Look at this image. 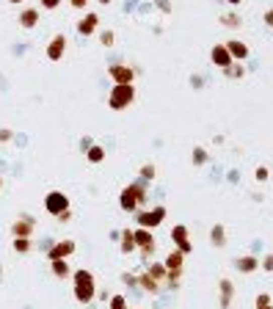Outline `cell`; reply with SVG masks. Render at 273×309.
<instances>
[{
	"instance_id": "1",
	"label": "cell",
	"mask_w": 273,
	"mask_h": 309,
	"mask_svg": "<svg viewBox=\"0 0 273 309\" xmlns=\"http://www.w3.org/2000/svg\"><path fill=\"white\" fill-rule=\"evenodd\" d=\"M72 293H75V301L83 306L94 304L97 298V279L94 273L89 271V268H78V271H72Z\"/></svg>"
},
{
	"instance_id": "2",
	"label": "cell",
	"mask_w": 273,
	"mask_h": 309,
	"mask_svg": "<svg viewBox=\"0 0 273 309\" xmlns=\"http://www.w3.org/2000/svg\"><path fill=\"white\" fill-rule=\"evenodd\" d=\"M149 202V191H147V182H130L121 188L119 194V207L124 210V213H138V210H144Z\"/></svg>"
},
{
	"instance_id": "3",
	"label": "cell",
	"mask_w": 273,
	"mask_h": 309,
	"mask_svg": "<svg viewBox=\"0 0 273 309\" xmlns=\"http://www.w3.org/2000/svg\"><path fill=\"white\" fill-rule=\"evenodd\" d=\"M132 102H135V83L110 86V91H108V108L110 110H127Z\"/></svg>"
},
{
	"instance_id": "4",
	"label": "cell",
	"mask_w": 273,
	"mask_h": 309,
	"mask_svg": "<svg viewBox=\"0 0 273 309\" xmlns=\"http://www.w3.org/2000/svg\"><path fill=\"white\" fill-rule=\"evenodd\" d=\"M132 235H135V252L141 254L144 262H149L155 257V252H158V240H155V232L152 229H141V226H135L132 229Z\"/></svg>"
},
{
	"instance_id": "5",
	"label": "cell",
	"mask_w": 273,
	"mask_h": 309,
	"mask_svg": "<svg viewBox=\"0 0 273 309\" xmlns=\"http://www.w3.org/2000/svg\"><path fill=\"white\" fill-rule=\"evenodd\" d=\"M166 221V207L163 205H158V207H144V210H138L135 213V224L141 226V229H158L160 224Z\"/></svg>"
},
{
	"instance_id": "6",
	"label": "cell",
	"mask_w": 273,
	"mask_h": 309,
	"mask_svg": "<svg viewBox=\"0 0 273 309\" xmlns=\"http://www.w3.org/2000/svg\"><path fill=\"white\" fill-rule=\"evenodd\" d=\"M138 69L130 67V64H110L108 67V78L113 86H124V83H135Z\"/></svg>"
},
{
	"instance_id": "7",
	"label": "cell",
	"mask_w": 273,
	"mask_h": 309,
	"mask_svg": "<svg viewBox=\"0 0 273 309\" xmlns=\"http://www.w3.org/2000/svg\"><path fill=\"white\" fill-rule=\"evenodd\" d=\"M69 207V196L63 194V191H50L47 196H44V213H50L53 218H58L61 213H66Z\"/></svg>"
},
{
	"instance_id": "8",
	"label": "cell",
	"mask_w": 273,
	"mask_h": 309,
	"mask_svg": "<svg viewBox=\"0 0 273 309\" xmlns=\"http://www.w3.org/2000/svg\"><path fill=\"white\" fill-rule=\"evenodd\" d=\"M171 240H174V249H177V252H182L185 257L193 252V243H190V235H188V226H185V224L171 226Z\"/></svg>"
},
{
	"instance_id": "9",
	"label": "cell",
	"mask_w": 273,
	"mask_h": 309,
	"mask_svg": "<svg viewBox=\"0 0 273 309\" xmlns=\"http://www.w3.org/2000/svg\"><path fill=\"white\" fill-rule=\"evenodd\" d=\"M33 229H36V218L22 213V215H17V221L11 224V237H31Z\"/></svg>"
},
{
	"instance_id": "10",
	"label": "cell",
	"mask_w": 273,
	"mask_h": 309,
	"mask_svg": "<svg viewBox=\"0 0 273 309\" xmlns=\"http://www.w3.org/2000/svg\"><path fill=\"white\" fill-rule=\"evenodd\" d=\"M75 249H78V243L69 240V237H66V240H55L53 246L47 249V260L50 262H53V260H69L75 254Z\"/></svg>"
},
{
	"instance_id": "11",
	"label": "cell",
	"mask_w": 273,
	"mask_h": 309,
	"mask_svg": "<svg viewBox=\"0 0 273 309\" xmlns=\"http://www.w3.org/2000/svg\"><path fill=\"white\" fill-rule=\"evenodd\" d=\"M66 33H55L53 39H50V44L44 47V55H47V61H61L63 55H66Z\"/></svg>"
},
{
	"instance_id": "12",
	"label": "cell",
	"mask_w": 273,
	"mask_h": 309,
	"mask_svg": "<svg viewBox=\"0 0 273 309\" xmlns=\"http://www.w3.org/2000/svg\"><path fill=\"white\" fill-rule=\"evenodd\" d=\"M75 28H78L80 36H91V33H97V28H100V14H97V11H86Z\"/></svg>"
},
{
	"instance_id": "13",
	"label": "cell",
	"mask_w": 273,
	"mask_h": 309,
	"mask_svg": "<svg viewBox=\"0 0 273 309\" xmlns=\"http://www.w3.org/2000/svg\"><path fill=\"white\" fill-rule=\"evenodd\" d=\"M39 17H42V9H36V6H22L20 17H17V22H20L25 31H31V28L39 25Z\"/></svg>"
},
{
	"instance_id": "14",
	"label": "cell",
	"mask_w": 273,
	"mask_h": 309,
	"mask_svg": "<svg viewBox=\"0 0 273 309\" xmlns=\"http://www.w3.org/2000/svg\"><path fill=\"white\" fill-rule=\"evenodd\" d=\"M210 61H213V67L221 69V72L235 64V61H232V55H229V50H226V44H216V47L210 50Z\"/></svg>"
},
{
	"instance_id": "15",
	"label": "cell",
	"mask_w": 273,
	"mask_h": 309,
	"mask_svg": "<svg viewBox=\"0 0 273 309\" xmlns=\"http://www.w3.org/2000/svg\"><path fill=\"white\" fill-rule=\"evenodd\" d=\"M232 298H235V284H232L229 279H221V284H218V304H221V309H229Z\"/></svg>"
},
{
	"instance_id": "16",
	"label": "cell",
	"mask_w": 273,
	"mask_h": 309,
	"mask_svg": "<svg viewBox=\"0 0 273 309\" xmlns=\"http://www.w3.org/2000/svg\"><path fill=\"white\" fill-rule=\"evenodd\" d=\"M163 265H166L171 273H182V268H185V254H182V252H177V249H171V252L166 254Z\"/></svg>"
},
{
	"instance_id": "17",
	"label": "cell",
	"mask_w": 273,
	"mask_h": 309,
	"mask_svg": "<svg viewBox=\"0 0 273 309\" xmlns=\"http://www.w3.org/2000/svg\"><path fill=\"white\" fill-rule=\"evenodd\" d=\"M138 287H141L144 293H149V295H158L163 284H160V282H158V279H155V276H149V273L144 271V273H138Z\"/></svg>"
},
{
	"instance_id": "18",
	"label": "cell",
	"mask_w": 273,
	"mask_h": 309,
	"mask_svg": "<svg viewBox=\"0 0 273 309\" xmlns=\"http://www.w3.org/2000/svg\"><path fill=\"white\" fill-rule=\"evenodd\" d=\"M226 50H229V55H232V61H246L248 58V47L240 42V39H232V42H226Z\"/></svg>"
},
{
	"instance_id": "19",
	"label": "cell",
	"mask_w": 273,
	"mask_h": 309,
	"mask_svg": "<svg viewBox=\"0 0 273 309\" xmlns=\"http://www.w3.org/2000/svg\"><path fill=\"white\" fill-rule=\"evenodd\" d=\"M50 271H53V276L61 279V282H66V279L72 276V265H69V260H53L50 262Z\"/></svg>"
},
{
	"instance_id": "20",
	"label": "cell",
	"mask_w": 273,
	"mask_h": 309,
	"mask_svg": "<svg viewBox=\"0 0 273 309\" xmlns=\"http://www.w3.org/2000/svg\"><path fill=\"white\" fill-rule=\"evenodd\" d=\"M235 268L240 273H254V271H259V260L254 257V254H246V257H237L235 260Z\"/></svg>"
},
{
	"instance_id": "21",
	"label": "cell",
	"mask_w": 273,
	"mask_h": 309,
	"mask_svg": "<svg viewBox=\"0 0 273 309\" xmlns=\"http://www.w3.org/2000/svg\"><path fill=\"white\" fill-rule=\"evenodd\" d=\"M119 249H121V254L135 252V235H132V229H121L119 232Z\"/></svg>"
},
{
	"instance_id": "22",
	"label": "cell",
	"mask_w": 273,
	"mask_h": 309,
	"mask_svg": "<svg viewBox=\"0 0 273 309\" xmlns=\"http://www.w3.org/2000/svg\"><path fill=\"white\" fill-rule=\"evenodd\" d=\"M147 273H149V276H155L160 284H166V279H168V268L163 265V262H155V260L147 262Z\"/></svg>"
},
{
	"instance_id": "23",
	"label": "cell",
	"mask_w": 273,
	"mask_h": 309,
	"mask_svg": "<svg viewBox=\"0 0 273 309\" xmlns=\"http://www.w3.org/2000/svg\"><path fill=\"white\" fill-rule=\"evenodd\" d=\"M11 249H14L17 254H31L33 252V240L31 237H14V240H11Z\"/></svg>"
},
{
	"instance_id": "24",
	"label": "cell",
	"mask_w": 273,
	"mask_h": 309,
	"mask_svg": "<svg viewBox=\"0 0 273 309\" xmlns=\"http://www.w3.org/2000/svg\"><path fill=\"white\" fill-rule=\"evenodd\" d=\"M210 243H213V246H216V249L226 246V229H224V226H221V224H216V226H213V229H210Z\"/></svg>"
},
{
	"instance_id": "25",
	"label": "cell",
	"mask_w": 273,
	"mask_h": 309,
	"mask_svg": "<svg viewBox=\"0 0 273 309\" xmlns=\"http://www.w3.org/2000/svg\"><path fill=\"white\" fill-rule=\"evenodd\" d=\"M86 160L94 163V166H97V163H102V160H105V147H100V144H91L89 152H86Z\"/></svg>"
},
{
	"instance_id": "26",
	"label": "cell",
	"mask_w": 273,
	"mask_h": 309,
	"mask_svg": "<svg viewBox=\"0 0 273 309\" xmlns=\"http://www.w3.org/2000/svg\"><path fill=\"white\" fill-rule=\"evenodd\" d=\"M138 177H141V182H155V177H158L155 163H144V166L138 168Z\"/></svg>"
},
{
	"instance_id": "27",
	"label": "cell",
	"mask_w": 273,
	"mask_h": 309,
	"mask_svg": "<svg viewBox=\"0 0 273 309\" xmlns=\"http://www.w3.org/2000/svg\"><path fill=\"white\" fill-rule=\"evenodd\" d=\"M207 160H210L207 149L204 147H193V152H190V163H193V166H207Z\"/></svg>"
},
{
	"instance_id": "28",
	"label": "cell",
	"mask_w": 273,
	"mask_h": 309,
	"mask_svg": "<svg viewBox=\"0 0 273 309\" xmlns=\"http://www.w3.org/2000/svg\"><path fill=\"white\" fill-rule=\"evenodd\" d=\"M108 309H130V304H127V298H124L121 293H116V295H110Z\"/></svg>"
},
{
	"instance_id": "29",
	"label": "cell",
	"mask_w": 273,
	"mask_h": 309,
	"mask_svg": "<svg viewBox=\"0 0 273 309\" xmlns=\"http://www.w3.org/2000/svg\"><path fill=\"white\" fill-rule=\"evenodd\" d=\"M100 44H102V47H113V44H116V33L110 31V28L100 31Z\"/></svg>"
},
{
	"instance_id": "30",
	"label": "cell",
	"mask_w": 273,
	"mask_h": 309,
	"mask_svg": "<svg viewBox=\"0 0 273 309\" xmlns=\"http://www.w3.org/2000/svg\"><path fill=\"white\" fill-rule=\"evenodd\" d=\"M224 75H226V78H232V80H240L243 75H246V69L237 67V64H232V67H226V69H224Z\"/></svg>"
},
{
	"instance_id": "31",
	"label": "cell",
	"mask_w": 273,
	"mask_h": 309,
	"mask_svg": "<svg viewBox=\"0 0 273 309\" xmlns=\"http://www.w3.org/2000/svg\"><path fill=\"white\" fill-rule=\"evenodd\" d=\"M254 309H273L270 295H268V293H259L257 298H254Z\"/></svg>"
},
{
	"instance_id": "32",
	"label": "cell",
	"mask_w": 273,
	"mask_h": 309,
	"mask_svg": "<svg viewBox=\"0 0 273 309\" xmlns=\"http://www.w3.org/2000/svg\"><path fill=\"white\" fill-rule=\"evenodd\" d=\"M121 284H124V287H138V273L124 271L121 273Z\"/></svg>"
},
{
	"instance_id": "33",
	"label": "cell",
	"mask_w": 273,
	"mask_h": 309,
	"mask_svg": "<svg viewBox=\"0 0 273 309\" xmlns=\"http://www.w3.org/2000/svg\"><path fill=\"white\" fill-rule=\"evenodd\" d=\"M221 22H224L226 28H237V25H240L243 20H240V17H237V14H226L224 20H221Z\"/></svg>"
},
{
	"instance_id": "34",
	"label": "cell",
	"mask_w": 273,
	"mask_h": 309,
	"mask_svg": "<svg viewBox=\"0 0 273 309\" xmlns=\"http://www.w3.org/2000/svg\"><path fill=\"white\" fill-rule=\"evenodd\" d=\"M268 177H270V171L265 166H259L257 171H254V179H257V182H268Z\"/></svg>"
},
{
	"instance_id": "35",
	"label": "cell",
	"mask_w": 273,
	"mask_h": 309,
	"mask_svg": "<svg viewBox=\"0 0 273 309\" xmlns=\"http://www.w3.org/2000/svg\"><path fill=\"white\" fill-rule=\"evenodd\" d=\"M14 141V130H9V127H0V144H9Z\"/></svg>"
},
{
	"instance_id": "36",
	"label": "cell",
	"mask_w": 273,
	"mask_h": 309,
	"mask_svg": "<svg viewBox=\"0 0 273 309\" xmlns=\"http://www.w3.org/2000/svg\"><path fill=\"white\" fill-rule=\"evenodd\" d=\"M39 6H42L44 11H55L58 6H61V0H39Z\"/></svg>"
},
{
	"instance_id": "37",
	"label": "cell",
	"mask_w": 273,
	"mask_h": 309,
	"mask_svg": "<svg viewBox=\"0 0 273 309\" xmlns=\"http://www.w3.org/2000/svg\"><path fill=\"white\" fill-rule=\"evenodd\" d=\"M259 268H262V271H273V254H265V257L262 260H259Z\"/></svg>"
},
{
	"instance_id": "38",
	"label": "cell",
	"mask_w": 273,
	"mask_h": 309,
	"mask_svg": "<svg viewBox=\"0 0 273 309\" xmlns=\"http://www.w3.org/2000/svg\"><path fill=\"white\" fill-rule=\"evenodd\" d=\"M155 6H158L160 11H163V14H171V3H168V0H152Z\"/></svg>"
},
{
	"instance_id": "39",
	"label": "cell",
	"mask_w": 273,
	"mask_h": 309,
	"mask_svg": "<svg viewBox=\"0 0 273 309\" xmlns=\"http://www.w3.org/2000/svg\"><path fill=\"white\" fill-rule=\"evenodd\" d=\"M190 86H193V89L199 91L201 86H204V78H201V75H190Z\"/></svg>"
},
{
	"instance_id": "40",
	"label": "cell",
	"mask_w": 273,
	"mask_h": 309,
	"mask_svg": "<svg viewBox=\"0 0 273 309\" xmlns=\"http://www.w3.org/2000/svg\"><path fill=\"white\" fill-rule=\"evenodd\" d=\"M91 144H94V141H91L89 136H83V138H80V152L86 155V152H89V147H91Z\"/></svg>"
},
{
	"instance_id": "41",
	"label": "cell",
	"mask_w": 273,
	"mask_h": 309,
	"mask_svg": "<svg viewBox=\"0 0 273 309\" xmlns=\"http://www.w3.org/2000/svg\"><path fill=\"white\" fill-rule=\"evenodd\" d=\"M69 6H72V9H89V0H69Z\"/></svg>"
},
{
	"instance_id": "42",
	"label": "cell",
	"mask_w": 273,
	"mask_h": 309,
	"mask_svg": "<svg viewBox=\"0 0 273 309\" xmlns=\"http://www.w3.org/2000/svg\"><path fill=\"white\" fill-rule=\"evenodd\" d=\"M58 221H61V224H69V221H72V210H66V213H61V215H58Z\"/></svg>"
},
{
	"instance_id": "43",
	"label": "cell",
	"mask_w": 273,
	"mask_h": 309,
	"mask_svg": "<svg viewBox=\"0 0 273 309\" xmlns=\"http://www.w3.org/2000/svg\"><path fill=\"white\" fill-rule=\"evenodd\" d=\"M97 298H100V301H110V293H108V290H97Z\"/></svg>"
},
{
	"instance_id": "44",
	"label": "cell",
	"mask_w": 273,
	"mask_h": 309,
	"mask_svg": "<svg viewBox=\"0 0 273 309\" xmlns=\"http://www.w3.org/2000/svg\"><path fill=\"white\" fill-rule=\"evenodd\" d=\"M265 25H270V28H273V9L265 11Z\"/></svg>"
},
{
	"instance_id": "45",
	"label": "cell",
	"mask_w": 273,
	"mask_h": 309,
	"mask_svg": "<svg viewBox=\"0 0 273 309\" xmlns=\"http://www.w3.org/2000/svg\"><path fill=\"white\" fill-rule=\"evenodd\" d=\"M226 3H229V6H240L243 0H226Z\"/></svg>"
},
{
	"instance_id": "46",
	"label": "cell",
	"mask_w": 273,
	"mask_h": 309,
	"mask_svg": "<svg viewBox=\"0 0 273 309\" xmlns=\"http://www.w3.org/2000/svg\"><path fill=\"white\" fill-rule=\"evenodd\" d=\"M9 3H11V6H22L25 0H9Z\"/></svg>"
},
{
	"instance_id": "47",
	"label": "cell",
	"mask_w": 273,
	"mask_h": 309,
	"mask_svg": "<svg viewBox=\"0 0 273 309\" xmlns=\"http://www.w3.org/2000/svg\"><path fill=\"white\" fill-rule=\"evenodd\" d=\"M97 3H100V6H110V0H97Z\"/></svg>"
},
{
	"instance_id": "48",
	"label": "cell",
	"mask_w": 273,
	"mask_h": 309,
	"mask_svg": "<svg viewBox=\"0 0 273 309\" xmlns=\"http://www.w3.org/2000/svg\"><path fill=\"white\" fill-rule=\"evenodd\" d=\"M0 194H3V177H0Z\"/></svg>"
},
{
	"instance_id": "49",
	"label": "cell",
	"mask_w": 273,
	"mask_h": 309,
	"mask_svg": "<svg viewBox=\"0 0 273 309\" xmlns=\"http://www.w3.org/2000/svg\"><path fill=\"white\" fill-rule=\"evenodd\" d=\"M0 279H3V265H0Z\"/></svg>"
}]
</instances>
